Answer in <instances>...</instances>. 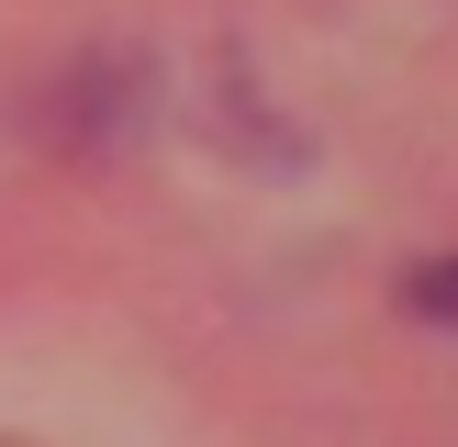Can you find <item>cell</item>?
Segmentation results:
<instances>
[{"label": "cell", "mask_w": 458, "mask_h": 447, "mask_svg": "<svg viewBox=\"0 0 458 447\" xmlns=\"http://www.w3.org/2000/svg\"><path fill=\"white\" fill-rule=\"evenodd\" d=\"M414 313H425V325H447V335H458V257L414 268Z\"/></svg>", "instance_id": "6da1fadb"}]
</instances>
